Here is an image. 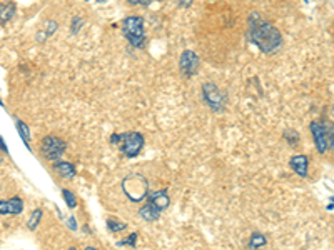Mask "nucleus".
Listing matches in <instances>:
<instances>
[{"instance_id": "obj_1", "label": "nucleus", "mask_w": 334, "mask_h": 250, "mask_svg": "<svg viewBox=\"0 0 334 250\" xmlns=\"http://www.w3.org/2000/svg\"><path fill=\"white\" fill-rule=\"evenodd\" d=\"M247 23H249V30H247L249 40L261 52H264V54H274V52H278L281 49V45H283V37H281V32L274 25L262 20L257 13H252V15L247 18Z\"/></svg>"}, {"instance_id": "obj_2", "label": "nucleus", "mask_w": 334, "mask_h": 250, "mask_svg": "<svg viewBox=\"0 0 334 250\" xmlns=\"http://www.w3.org/2000/svg\"><path fill=\"white\" fill-rule=\"evenodd\" d=\"M122 190L129 200L141 202L149 195V184H147V180L141 174H131L124 179Z\"/></svg>"}, {"instance_id": "obj_3", "label": "nucleus", "mask_w": 334, "mask_h": 250, "mask_svg": "<svg viewBox=\"0 0 334 250\" xmlns=\"http://www.w3.org/2000/svg\"><path fill=\"white\" fill-rule=\"evenodd\" d=\"M122 27H124V35H126L127 40L131 42V45L137 47V49L144 47V44H146L144 18L137 17V15L126 17L122 22Z\"/></svg>"}, {"instance_id": "obj_4", "label": "nucleus", "mask_w": 334, "mask_h": 250, "mask_svg": "<svg viewBox=\"0 0 334 250\" xmlns=\"http://www.w3.org/2000/svg\"><path fill=\"white\" fill-rule=\"evenodd\" d=\"M202 97L214 112H222L224 105L227 102L226 94H224L216 84H212V82H206V84L202 85Z\"/></svg>"}, {"instance_id": "obj_5", "label": "nucleus", "mask_w": 334, "mask_h": 250, "mask_svg": "<svg viewBox=\"0 0 334 250\" xmlns=\"http://www.w3.org/2000/svg\"><path fill=\"white\" fill-rule=\"evenodd\" d=\"M67 148V143L62 140V138L55 135H47L44 137V140L40 142V152L47 160L57 162L59 158L64 155Z\"/></svg>"}, {"instance_id": "obj_6", "label": "nucleus", "mask_w": 334, "mask_h": 250, "mask_svg": "<svg viewBox=\"0 0 334 250\" xmlns=\"http://www.w3.org/2000/svg\"><path fill=\"white\" fill-rule=\"evenodd\" d=\"M121 152L129 158L137 157L144 147V137L141 135L139 132H129L122 133V140H121Z\"/></svg>"}, {"instance_id": "obj_7", "label": "nucleus", "mask_w": 334, "mask_h": 250, "mask_svg": "<svg viewBox=\"0 0 334 250\" xmlns=\"http://www.w3.org/2000/svg\"><path fill=\"white\" fill-rule=\"evenodd\" d=\"M311 132L314 137V145L319 153H324L329 148V125L323 122H313Z\"/></svg>"}, {"instance_id": "obj_8", "label": "nucleus", "mask_w": 334, "mask_h": 250, "mask_svg": "<svg viewBox=\"0 0 334 250\" xmlns=\"http://www.w3.org/2000/svg\"><path fill=\"white\" fill-rule=\"evenodd\" d=\"M199 67V57L194 54L192 50H185L182 55H180L179 60V69L185 77H192L195 72H197Z\"/></svg>"}, {"instance_id": "obj_9", "label": "nucleus", "mask_w": 334, "mask_h": 250, "mask_svg": "<svg viewBox=\"0 0 334 250\" xmlns=\"http://www.w3.org/2000/svg\"><path fill=\"white\" fill-rule=\"evenodd\" d=\"M23 212V202L20 197L0 200V215H18Z\"/></svg>"}, {"instance_id": "obj_10", "label": "nucleus", "mask_w": 334, "mask_h": 250, "mask_svg": "<svg viewBox=\"0 0 334 250\" xmlns=\"http://www.w3.org/2000/svg\"><path fill=\"white\" fill-rule=\"evenodd\" d=\"M149 202L152 205L156 207L157 210H166L167 207L170 205V199H169V194H167V190L166 189H162V190H157V192H149Z\"/></svg>"}, {"instance_id": "obj_11", "label": "nucleus", "mask_w": 334, "mask_h": 250, "mask_svg": "<svg viewBox=\"0 0 334 250\" xmlns=\"http://www.w3.org/2000/svg\"><path fill=\"white\" fill-rule=\"evenodd\" d=\"M308 165H309L308 157L303 155V153L291 157V160H289V167L301 177V179H306L308 177Z\"/></svg>"}, {"instance_id": "obj_12", "label": "nucleus", "mask_w": 334, "mask_h": 250, "mask_svg": "<svg viewBox=\"0 0 334 250\" xmlns=\"http://www.w3.org/2000/svg\"><path fill=\"white\" fill-rule=\"evenodd\" d=\"M54 169L60 177H64L65 180H72L75 177V167L70 162H64V160H57L54 163Z\"/></svg>"}, {"instance_id": "obj_13", "label": "nucleus", "mask_w": 334, "mask_h": 250, "mask_svg": "<svg viewBox=\"0 0 334 250\" xmlns=\"http://www.w3.org/2000/svg\"><path fill=\"white\" fill-rule=\"evenodd\" d=\"M139 215L146 220V222H154V220L161 217V210H157L151 202H147V204H144L139 209Z\"/></svg>"}, {"instance_id": "obj_14", "label": "nucleus", "mask_w": 334, "mask_h": 250, "mask_svg": "<svg viewBox=\"0 0 334 250\" xmlns=\"http://www.w3.org/2000/svg\"><path fill=\"white\" fill-rule=\"evenodd\" d=\"M266 244H267V240L261 232H254L251 235V239H249V249L251 250H259V249L264 247Z\"/></svg>"}, {"instance_id": "obj_15", "label": "nucleus", "mask_w": 334, "mask_h": 250, "mask_svg": "<svg viewBox=\"0 0 334 250\" xmlns=\"http://www.w3.org/2000/svg\"><path fill=\"white\" fill-rule=\"evenodd\" d=\"M17 132L23 140V143L28 147V140H30V128H28V125L25 122H22V120H17Z\"/></svg>"}, {"instance_id": "obj_16", "label": "nucleus", "mask_w": 334, "mask_h": 250, "mask_svg": "<svg viewBox=\"0 0 334 250\" xmlns=\"http://www.w3.org/2000/svg\"><path fill=\"white\" fill-rule=\"evenodd\" d=\"M42 217H44V212H42L40 209H35V210H33L32 215H30V219H28V222H27V229H28V230H32V232H33V230L37 229V225L40 224V219H42Z\"/></svg>"}, {"instance_id": "obj_17", "label": "nucleus", "mask_w": 334, "mask_h": 250, "mask_svg": "<svg viewBox=\"0 0 334 250\" xmlns=\"http://www.w3.org/2000/svg\"><path fill=\"white\" fill-rule=\"evenodd\" d=\"M13 13H15V7L10 5V3H2V5H0V20L2 22L10 20Z\"/></svg>"}, {"instance_id": "obj_18", "label": "nucleus", "mask_w": 334, "mask_h": 250, "mask_svg": "<svg viewBox=\"0 0 334 250\" xmlns=\"http://www.w3.org/2000/svg\"><path fill=\"white\" fill-rule=\"evenodd\" d=\"M107 229L109 232H122V230L127 229V224L119 222L116 217H112V219H107Z\"/></svg>"}, {"instance_id": "obj_19", "label": "nucleus", "mask_w": 334, "mask_h": 250, "mask_svg": "<svg viewBox=\"0 0 334 250\" xmlns=\"http://www.w3.org/2000/svg\"><path fill=\"white\" fill-rule=\"evenodd\" d=\"M62 197H64V200H65V204H67L69 209H75V207H77V199H75L72 190L62 189Z\"/></svg>"}, {"instance_id": "obj_20", "label": "nucleus", "mask_w": 334, "mask_h": 250, "mask_svg": "<svg viewBox=\"0 0 334 250\" xmlns=\"http://www.w3.org/2000/svg\"><path fill=\"white\" fill-rule=\"evenodd\" d=\"M136 244H137V234L136 232H132L127 239L119 240V242H117L119 247H124V245H129V247H136Z\"/></svg>"}, {"instance_id": "obj_21", "label": "nucleus", "mask_w": 334, "mask_h": 250, "mask_svg": "<svg viewBox=\"0 0 334 250\" xmlns=\"http://www.w3.org/2000/svg\"><path fill=\"white\" fill-rule=\"evenodd\" d=\"M84 25V20L82 17H74L72 23H70V33H77L80 30V27Z\"/></svg>"}, {"instance_id": "obj_22", "label": "nucleus", "mask_w": 334, "mask_h": 250, "mask_svg": "<svg viewBox=\"0 0 334 250\" xmlns=\"http://www.w3.org/2000/svg\"><path fill=\"white\" fill-rule=\"evenodd\" d=\"M329 148L334 150V125H329Z\"/></svg>"}, {"instance_id": "obj_23", "label": "nucleus", "mask_w": 334, "mask_h": 250, "mask_svg": "<svg viewBox=\"0 0 334 250\" xmlns=\"http://www.w3.org/2000/svg\"><path fill=\"white\" fill-rule=\"evenodd\" d=\"M121 140H122V133H114V135L111 137L112 145H121Z\"/></svg>"}, {"instance_id": "obj_24", "label": "nucleus", "mask_w": 334, "mask_h": 250, "mask_svg": "<svg viewBox=\"0 0 334 250\" xmlns=\"http://www.w3.org/2000/svg\"><path fill=\"white\" fill-rule=\"evenodd\" d=\"M67 225H69L70 230H77V220H75V217H69V220H67Z\"/></svg>"}, {"instance_id": "obj_25", "label": "nucleus", "mask_w": 334, "mask_h": 250, "mask_svg": "<svg viewBox=\"0 0 334 250\" xmlns=\"http://www.w3.org/2000/svg\"><path fill=\"white\" fill-rule=\"evenodd\" d=\"M131 5H142V3H149L152 0H127Z\"/></svg>"}, {"instance_id": "obj_26", "label": "nucleus", "mask_w": 334, "mask_h": 250, "mask_svg": "<svg viewBox=\"0 0 334 250\" xmlns=\"http://www.w3.org/2000/svg\"><path fill=\"white\" fill-rule=\"evenodd\" d=\"M0 150H2V152H5V153H8V147H7V143L3 142L2 135H0Z\"/></svg>"}, {"instance_id": "obj_27", "label": "nucleus", "mask_w": 334, "mask_h": 250, "mask_svg": "<svg viewBox=\"0 0 334 250\" xmlns=\"http://www.w3.org/2000/svg\"><path fill=\"white\" fill-rule=\"evenodd\" d=\"M192 2L194 0H179V5L180 7H190L192 5Z\"/></svg>"}, {"instance_id": "obj_28", "label": "nucleus", "mask_w": 334, "mask_h": 250, "mask_svg": "<svg viewBox=\"0 0 334 250\" xmlns=\"http://www.w3.org/2000/svg\"><path fill=\"white\" fill-rule=\"evenodd\" d=\"M99 3H104V2H107V0H97Z\"/></svg>"}, {"instance_id": "obj_29", "label": "nucleus", "mask_w": 334, "mask_h": 250, "mask_svg": "<svg viewBox=\"0 0 334 250\" xmlns=\"http://www.w3.org/2000/svg\"><path fill=\"white\" fill-rule=\"evenodd\" d=\"M85 250H95V249H94V247H87V249H85Z\"/></svg>"}, {"instance_id": "obj_30", "label": "nucleus", "mask_w": 334, "mask_h": 250, "mask_svg": "<svg viewBox=\"0 0 334 250\" xmlns=\"http://www.w3.org/2000/svg\"><path fill=\"white\" fill-rule=\"evenodd\" d=\"M69 250H77V249H75V247H70Z\"/></svg>"}, {"instance_id": "obj_31", "label": "nucleus", "mask_w": 334, "mask_h": 250, "mask_svg": "<svg viewBox=\"0 0 334 250\" xmlns=\"http://www.w3.org/2000/svg\"><path fill=\"white\" fill-rule=\"evenodd\" d=\"M0 165H2V158H0Z\"/></svg>"}]
</instances>
